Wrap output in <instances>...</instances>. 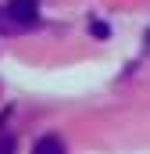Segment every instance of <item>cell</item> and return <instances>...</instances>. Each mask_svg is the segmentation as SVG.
Here are the masks:
<instances>
[{"instance_id":"6da1fadb","label":"cell","mask_w":150,"mask_h":154,"mask_svg":"<svg viewBox=\"0 0 150 154\" xmlns=\"http://www.w3.org/2000/svg\"><path fill=\"white\" fill-rule=\"evenodd\" d=\"M4 11L11 18L14 32H29V29L39 25V0H7Z\"/></svg>"},{"instance_id":"7a4b0ae2","label":"cell","mask_w":150,"mask_h":154,"mask_svg":"<svg viewBox=\"0 0 150 154\" xmlns=\"http://www.w3.org/2000/svg\"><path fill=\"white\" fill-rule=\"evenodd\" d=\"M32 154H64V140L61 136H54V133H46V136H39Z\"/></svg>"},{"instance_id":"3957f363","label":"cell","mask_w":150,"mask_h":154,"mask_svg":"<svg viewBox=\"0 0 150 154\" xmlns=\"http://www.w3.org/2000/svg\"><path fill=\"white\" fill-rule=\"evenodd\" d=\"M0 36H14V25H11V18H7V11H4V4H0Z\"/></svg>"},{"instance_id":"277c9868","label":"cell","mask_w":150,"mask_h":154,"mask_svg":"<svg viewBox=\"0 0 150 154\" xmlns=\"http://www.w3.org/2000/svg\"><path fill=\"white\" fill-rule=\"evenodd\" d=\"M89 32H93V36H97V39H107V36H111V29H107L104 22H97V18L89 22Z\"/></svg>"},{"instance_id":"5b68a950","label":"cell","mask_w":150,"mask_h":154,"mask_svg":"<svg viewBox=\"0 0 150 154\" xmlns=\"http://www.w3.org/2000/svg\"><path fill=\"white\" fill-rule=\"evenodd\" d=\"M0 154H14V136H0Z\"/></svg>"},{"instance_id":"8992f818","label":"cell","mask_w":150,"mask_h":154,"mask_svg":"<svg viewBox=\"0 0 150 154\" xmlns=\"http://www.w3.org/2000/svg\"><path fill=\"white\" fill-rule=\"evenodd\" d=\"M143 50H150V29H147V39H143Z\"/></svg>"}]
</instances>
